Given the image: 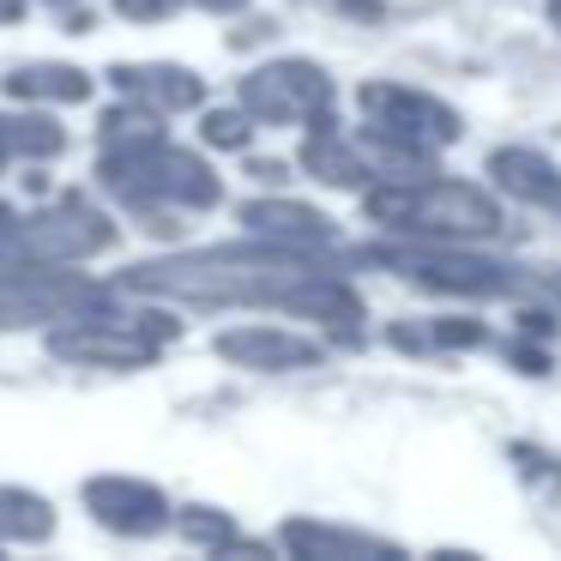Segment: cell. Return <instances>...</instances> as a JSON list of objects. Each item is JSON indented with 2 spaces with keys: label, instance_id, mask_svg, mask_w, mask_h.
Returning a JSON list of instances; mask_svg holds the SVG:
<instances>
[{
  "label": "cell",
  "instance_id": "cell-1",
  "mask_svg": "<svg viewBox=\"0 0 561 561\" xmlns=\"http://www.w3.org/2000/svg\"><path fill=\"white\" fill-rule=\"evenodd\" d=\"M380 218H411L416 230H453V236H483L495 230V206L471 187H423V194H380Z\"/></svg>",
  "mask_w": 561,
  "mask_h": 561
},
{
  "label": "cell",
  "instance_id": "cell-7",
  "mask_svg": "<svg viewBox=\"0 0 561 561\" xmlns=\"http://www.w3.org/2000/svg\"><path fill=\"white\" fill-rule=\"evenodd\" d=\"M556 19H561V0H556Z\"/></svg>",
  "mask_w": 561,
  "mask_h": 561
},
{
  "label": "cell",
  "instance_id": "cell-4",
  "mask_svg": "<svg viewBox=\"0 0 561 561\" xmlns=\"http://www.w3.org/2000/svg\"><path fill=\"white\" fill-rule=\"evenodd\" d=\"M224 356H242V363H254V368L314 363V351H308L302 339H278V332H236V339H224Z\"/></svg>",
  "mask_w": 561,
  "mask_h": 561
},
{
  "label": "cell",
  "instance_id": "cell-5",
  "mask_svg": "<svg viewBox=\"0 0 561 561\" xmlns=\"http://www.w3.org/2000/svg\"><path fill=\"white\" fill-rule=\"evenodd\" d=\"M55 351L98 356V363H139V356H151V339H139V332H79V339H55Z\"/></svg>",
  "mask_w": 561,
  "mask_h": 561
},
{
  "label": "cell",
  "instance_id": "cell-2",
  "mask_svg": "<svg viewBox=\"0 0 561 561\" xmlns=\"http://www.w3.org/2000/svg\"><path fill=\"white\" fill-rule=\"evenodd\" d=\"M320 98H327V85L308 67H272V73L248 79V110H260V115H302Z\"/></svg>",
  "mask_w": 561,
  "mask_h": 561
},
{
  "label": "cell",
  "instance_id": "cell-6",
  "mask_svg": "<svg viewBox=\"0 0 561 561\" xmlns=\"http://www.w3.org/2000/svg\"><path fill=\"white\" fill-rule=\"evenodd\" d=\"M19 13V0H0V19H13Z\"/></svg>",
  "mask_w": 561,
  "mask_h": 561
},
{
  "label": "cell",
  "instance_id": "cell-3",
  "mask_svg": "<svg viewBox=\"0 0 561 561\" xmlns=\"http://www.w3.org/2000/svg\"><path fill=\"white\" fill-rule=\"evenodd\" d=\"M91 501L103 507V519L127 525V531H151L163 519V501L151 489H134V483H91Z\"/></svg>",
  "mask_w": 561,
  "mask_h": 561
}]
</instances>
